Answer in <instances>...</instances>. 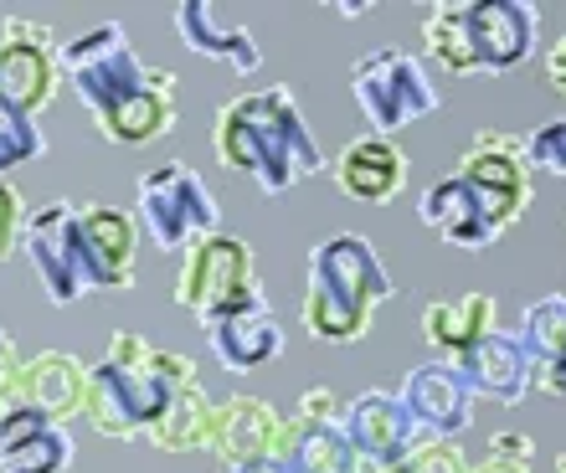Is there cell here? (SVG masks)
<instances>
[{"label":"cell","mask_w":566,"mask_h":473,"mask_svg":"<svg viewBox=\"0 0 566 473\" xmlns=\"http://www.w3.org/2000/svg\"><path fill=\"white\" fill-rule=\"evenodd\" d=\"M57 62L77 98L93 108L108 145H155L176 124L180 77L165 67H145L119 21H98L93 31L57 46Z\"/></svg>","instance_id":"obj_1"},{"label":"cell","mask_w":566,"mask_h":473,"mask_svg":"<svg viewBox=\"0 0 566 473\" xmlns=\"http://www.w3.org/2000/svg\"><path fill=\"white\" fill-rule=\"evenodd\" d=\"M211 149L227 170L253 176L258 191L269 196H283L289 186L310 180L314 170H325V149L304 124V108L289 83L238 93L232 104H222L211 124Z\"/></svg>","instance_id":"obj_2"},{"label":"cell","mask_w":566,"mask_h":473,"mask_svg":"<svg viewBox=\"0 0 566 473\" xmlns=\"http://www.w3.org/2000/svg\"><path fill=\"white\" fill-rule=\"evenodd\" d=\"M186 381H196L191 355L155 350L135 329H114L108 355L88 366L83 417L104 438H145Z\"/></svg>","instance_id":"obj_3"},{"label":"cell","mask_w":566,"mask_h":473,"mask_svg":"<svg viewBox=\"0 0 566 473\" xmlns=\"http://www.w3.org/2000/svg\"><path fill=\"white\" fill-rule=\"evenodd\" d=\"M391 298V273L360 232H335L310 252L304 283V335L325 345H356L371 335L376 309Z\"/></svg>","instance_id":"obj_4"},{"label":"cell","mask_w":566,"mask_h":473,"mask_svg":"<svg viewBox=\"0 0 566 473\" xmlns=\"http://www.w3.org/2000/svg\"><path fill=\"white\" fill-rule=\"evenodd\" d=\"M541 36V11L525 0H438L422 15V42L438 67L453 77L469 73H515Z\"/></svg>","instance_id":"obj_5"},{"label":"cell","mask_w":566,"mask_h":473,"mask_svg":"<svg viewBox=\"0 0 566 473\" xmlns=\"http://www.w3.org/2000/svg\"><path fill=\"white\" fill-rule=\"evenodd\" d=\"M176 304L191 309L196 319H222V314L269 304L263 283H258L253 248L232 232H211L191 242L176 267Z\"/></svg>","instance_id":"obj_6"},{"label":"cell","mask_w":566,"mask_h":473,"mask_svg":"<svg viewBox=\"0 0 566 473\" xmlns=\"http://www.w3.org/2000/svg\"><path fill=\"white\" fill-rule=\"evenodd\" d=\"M350 93H356L360 114L371 124V134L407 129L412 118L438 114V88L428 83L422 62L407 46H376L350 67Z\"/></svg>","instance_id":"obj_7"},{"label":"cell","mask_w":566,"mask_h":473,"mask_svg":"<svg viewBox=\"0 0 566 473\" xmlns=\"http://www.w3.org/2000/svg\"><path fill=\"white\" fill-rule=\"evenodd\" d=\"M139 217L160 252H186L201 236L222 232V207L186 160H170L139 180Z\"/></svg>","instance_id":"obj_8"},{"label":"cell","mask_w":566,"mask_h":473,"mask_svg":"<svg viewBox=\"0 0 566 473\" xmlns=\"http://www.w3.org/2000/svg\"><path fill=\"white\" fill-rule=\"evenodd\" d=\"M459 180L474 191L479 211L490 217L494 232L515 227L531 207V165H525L521 139L505 129H479L469 139L459 160Z\"/></svg>","instance_id":"obj_9"},{"label":"cell","mask_w":566,"mask_h":473,"mask_svg":"<svg viewBox=\"0 0 566 473\" xmlns=\"http://www.w3.org/2000/svg\"><path fill=\"white\" fill-rule=\"evenodd\" d=\"M57 77H62V62H57L52 27L31 21V15H11L0 27V98L11 108H21L27 118H36L52 104Z\"/></svg>","instance_id":"obj_10"},{"label":"cell","mask_w":566,"mask_h":473,"mask_svg":"<svg viewBox=\"0 0 566 473\" xmlns=\"http://www.w3.org/2000/svg\"><path fill=\"white\" fill-rule=\"evenodd\" d=\"M21 252L31 257L36 278H42L46 304H77L88 294L83 283V263H77V207L73 201H46L27 217V232H21Z\"/></svg>","instance_id":"obj_11"},{"label":"cell","mask_w":566,"mask_h":473,"mask_svg":"<svg viewBox=\"0 0 566 473\" xmlns=\"http://www.w3.org/2000/svg\"><path fill=\"white\" fill-rule=\"evenodd\" d=\"M135 252L139 232L135 217L119 207H77V263H83V283L104 288V294H124L135 283Z\"/></svg>","instance_id":"obj_12"},{"label":"cell","mask_w":566,"mask_h":473,"mask_svg":"<svg viewBox=\"0 0 566 473\" xmlns=\"http://www.w3.org/2000/svg\"><path fill=\"white\" fill-rule=\"evenodd\" d=\"M397 401L418 422L422 438H438V443H453L474 422V391H469L453 360H428V366L407 370L402 386H397Z\"/></svg>","instance_id":"obj_13"},{"label":"cell","mask_w":566,"mask_h":473,"mask_svg":"<svg viewBox=\"0 0 566 473\" xmlns=\"http://www.w3.org/2000/svg\"><path fill=\"white\" fill-rule=\"evenodd\" d=\"M340 432H345V443L356 448V459H366V463H402L407 453H418L422 443H432V438L418 432V422L407 417L397 391H360L340 412Z\"/></svg>","instance_id":"obj_14"},{"label":"cell","mask_w":566,"mask_h":473,"mask_svg":"<svg viewBox=\"0 0 566 473\" xmlns=\"http://www.w3.org/2000/svg\"><path fill=\"white\" fill-rule=\"evenodd\" d=\"M335 186L360 207H387L407 186V155L387 134H360L335 160Z\"/></svg>","instance_id":"obj_15"},{"label":"cell","mask_w":566,"mask_h":473,"mask_svg":"<svg viewBox=\"0 0 566 473\" xmlns=\"http://www.w3.org/2000/svg\"><path fill=\"white\" fill-rule=\"evenodd\" d=\"M73 463V432L36 407H11L0 422V473H62Z\"/></svg>","instance_id":"obj_16"},{"label":"cell","mask_w":566,"mask_h":473,"mask_svg":"<svg viewBox=\"0 0 566 473\" xmlns=\"http://www.w3.org/2000/svg\"><path fill=\"white\" fill-rule=\"evenodd\" d=\"M283 422L263 397H227L217 401V453H222L232 469L238 463H258V459H279V443H283Z\"/></svg>","instance_id":"obj_17"},{"label":"cell","mask_w":566,"mask_h":473,"mask_svg":"<svg viewBox=\"0 0 566 473\" xmlns=\"http://www.w3.org/2000/svg\"><path fill=\"white\" fill-rule=\"evenodd\" d=\"M201 335L227 370H258L283 350V325L273 319L269 304L222 314V319H201Z\"/></svg>","instance_id":"obj_18"},{"label":"cell","mask_w":566,"mask_h":473,"mask_svg":"<svg viewBox=\"0 0 566 473\" xmlns=\"http://www.w3.org/2000/svg\"><path fill=\"white\" fill-rule=\"evenodd\" d=\"M453 366H459V376L469 381L474 397L505 401V407H515V401L531 391V370H536L531 355L521 350V340H515V335H500V329H494L490 340H479L463 360H453Z\"/></svg>","instance_id":"obj_19"},{"label":"cell","mask_w":566,"mask_h":473,"mask_svg":"<svg viewBox=\"0 0 566 473\" xmlns=\"http://www.w3.org/2000/svg\"><path fill=\"white\" fill-rule=\"evenodd\" d=\"M83 397H88V366L67 350H42L21 360V401L46 412L52 422L83 412Z\"/></svg>","instance_id":"obj_20"},{"label":"cell","mask_w":566,"mask_h":473,"mask_svg":"<svg viewBox=\"0 0 566 473\" xmlns=\"http://www.w3.org/2000/svg\"><path fill=\"white\" fill-rule=\"evenodd\" d=\"M176 36L191 46V52H201V57H222L238 77H248V73L263 67V46H258L253 31L248 27H222L207 0H186V6H176Z\"/></svg>","instance_id":"obj_21"},{"label":"cell","mask_w":566,"mask_h":473,"mask_svg":"<svg viewBox=\"0 0 566 473\" xmlns=\"http://www.w3.org/2000/svg\"><path fill=\"white\" fill-rule=\"evenodd\" d=\"M418 217H422V227H432V232L443 236L448 248H463V252L490 248L494 236H500L490 227V217L479 211L474 191H469L459 176H448V180H438V186H428V196L418 201Z\"/></svg>","instance_id":"obj_22"},{"label":"cell","mask_w":566,"mask_h":473,"mask_svg":"<svg viewBox=\"0 0 566 473\" xmlns=\"http://www.w3.org/2000/svg\"><path fill=\"white\" fill-rule=\"evenodd\" d=\"M494 335V298L463 294V298H432L422 309V340L438 345L448 360H463L479 340Z\"/></svg>","instance_id":"obj_23"},{"label":"cell","mask_w":566,"mask_h":473,"mask_svg":"<svg viewBox=\"0 0 566 473\" xmlns=\"http://www.w3.org/2000/svg\"><path fill=\"white\" fill-rule=\"evenodd\" d=\"M279 463L289 473H356V448L345 443L340 422H283Z\"/></svg>","instance_id":"obj_24"},{"label":"cell","mask_w":566,"mask_h":473,"mask_svg":"<svg viewBox=\"0 0 566 473\" xmlns=\"http://www.w3.org/2000/svg\"><path fill=\"white\" fill-rule=\"evenodd\" d=\"M145 438L155 448H165V453H196V448H211L217 443V401L201 391V381H186Z\"/></svg>","instance_id":"obj_25"},{"label":"cell","mask_w":566,"mask_h":473,"mask_svg":"<svg viewBox=\"0 0 566 473\" xmlns=\"http://www.w3.org/2000/svg\"><path fill=\"white\" fill-rule=\"evenodd\" d=\"M515 340H521V350L531 355V366L566 355V298H541V304H531Z\"/></svg>","instance_id":"obj_26"},{"label":"cell","mask_w":566,"mask_h":473,"mask_svg":"<svg viewBox=\"0 0 566 473\" xmlns=\"http://www.w3.org/2000/svg\"><path fill=\"white\" fill-rule=\"evenodd\" d=\"M36 155H46V139L36 129V118H27L21 108H11L0 98V180H6V170H21Z\"/></svg>","instance_id":"obj_27"},{"label":"cell","mask_w":566,"mask_h":473,"mask_svg":"<svg viewBox=\"0 0 566 473\" xmlns=\"http://www.w3.org/2000/svg\"><path fill=\"white\" fill-rule=\"evenodd\" d=\"M521 149L531 170L566 176V118H546L541 129H531V139H521Z\"/></svg>","instance_id":"obj_28"},{"label":"cell","mask_w":566,"mask_h":473,"mask_svg":"<svg viewBox=\"0 0 566 473\" xmlns=\"http://www.w3.org/2000/svg\"><path fill=\"white\" fill-rule=\"evenodd\" d=\"M27 201H21V191H15L11 180H0V263L11 257L15 248H21V232H27Z\"/></svg>","instance_id":"obj_29"},{"label":"cell","mask_w":566,"mask_h":473,"mask_svg":"<svg viewBox=\"0 0 566 473\" xmlns=\"http://www.w3.org/2000/svg\"><path fill=\"white\" fill-rule=\"evenodd\" d=\"M469 463H463V453L453 443H422L418 453H412V473H463Z\"/></svg>","instance_id":"obj_30"},{"label":"cell","mask_w":566,"mask_h":473,"mask_svg":"<svg viewBox=\"0 0 566 473\" xmlns=\"http://www.w3.org/2000/svg\"><path fill=\"white\" fill-rule=\"evenodd\" d=\"M298 422H340V401L329 386H310L304 397H298Z\"/></svg>","instance_id":"obj_31"},{"label":"cell","mask_w":566,"mask_h":473,"mask_svg":"<svg viewBox=\"0 0 566 473\" xmlns=\"http://www.w3.org/2000/svg\"><path fill=\"white\" fill-rule=\"evenodd\" d=\"M490 453H494V459L531 463V459H536V443H531L525 432H494V438H490Z\"/></svg>","instance_id":"obj_32"},{"label":"cell","mask_w":566,"mask_h":473,"mask_svg":"<svg viewBox=\"0 0 566 473\" xmlns=\"http://www.w3.org/2000/svg\"><path fill=\"white\" fill-rule=\"evenodd\" d=\"M531 381H536L541 391H552V397L566 401V355H556V360H541V366L531 370Z\"/></svg>","instance_id":"obj_33"},{"label":"cell","mask_w":566,"mask_h":473,"mask_svg":"<svg viewBox=\"0 0 566 473\" xmlns=\"http://www.w3.org/2000/svg\"><path fill=\"white\" fill-rule=\"evenodd\" d=\"M546 77H552L556 93H566V36L552 46V52H546Z\"/></svg>","instance_id":"obj_34"},{"label":"cell","mask_w":566,"mask_h":473,"mask_svg":"<svg viewBox=\"0 0 566 473\" xmlns=\"http://www.w3.org/2000/svg\"><path fill=\"white\" fill-rule=\"evenodd\" d=\"M463 473H531V463H515V459H479V463H469Z\"/></svg>","instance_id":"obj_35"},{"label":"cell","mask_w":566,"mask_h":473,"mask_svg":"<svg viewBox=\"0 0 566 473\" xmlns=\"http://www.w3.org/2000/svg\"><path fill=\"white\" fill-rule=\"evenodd\" d=\"M6 366H21V355H15V340L6 335V325H0V370Z\"/></svg>","instance_id":"obj_36"},{"label":"cell","mask_w":566,"mask_h":473,"mask_svg":"<svg viewBox=\"0 0 566 473\" xmlns=\"http://www.w3.org/2000/svg\"><path fill=\"white\" fill-rule=\"evenodd\" d=\"M232 473H289L279 459H258V463H238Z\"/></svg>","instance_id":"obj_37"},{"label":"cell","mask_w":566,"mask_h":473,"mask_svg":"<svg viewBox=\"0 0 566 473\" xmlns=\"http://www.w3.org/2000/svg\"><path fill=\"white\" fill-rule=\"evenodd\" d=\"M552 473H566V453H562V459H556V469Z\"/></svg>","instance_id":"obj_38"}]
</instances>
